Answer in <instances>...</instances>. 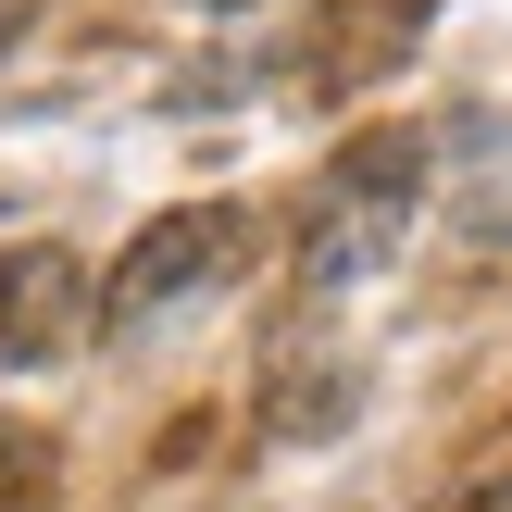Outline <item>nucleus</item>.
Returning <instances> with one entry per match:
<instances>
[{
  "mask_svg": "<svg viewBox=\"0 0 512 512\" xmlns=\"http://www.w3.org/2000/svg\"><path fill=\"white\" fill-rule=\"evenodd\" d=\"M413 213H425V138H363V150H338V175L300 200V288H313V300L363 288L375 263H400Z\"/></svg>",
  "mask_w": 512,
  "mask_h": 512,
  "instance_id": "1",
  "label": "nucleus"
},
{
  "mask_svg": "<svg viewBox=\"0 0 512 512\" xmlns=\"http://www.w3.org/2000/svg\"><path fill=\"white\" fill-rule=\"evenodd\" d=\"M238 263H250V213H238V200L150 213V225H138V250L100 275V338H150V325H175L188 300H213Z\"/></svg>",
  "mask_w": 512,
  "mask_h": 512,
  "instance_id": "2",
  "label": "nucleus"
},
{
  "mask_svg": "<svg viewBox=\"0 0 512 512\" xmlns=\"http://www.w3.org/2000/svg\"><path fill=\"white\" fill-rule=\"evenodd\" d=\"M100 338V275L63 238L0 250V363H75Z\"/></svg>",
  "mask_w": 512,
  "mask_h": 512,
  "instance_id": "3",
  "label": "nucleus"
},
{
  "mask_svg": "<svg viewBox=\"0 0 512 512\" xmlns=\"http://www.w3.org/2000/svg\"><path fill=\"white\" fill-rule=\"evenodd\" d=\"M413 38H425V0H338V13L313 25V50H300V63H313L300 88L338 100V88H363V75H388Z\"/></svg>",
  "mask_w": 512,
  "mask_h": 512,
  "instance_id": "4",
  "label": "nucleus"
},
{
  "mask_svg": "<svg viewBox=\"0 0 512 512\" xmlns=\"http://www.w3.org/2000/svg\"><path fill=\"white\" fill-rule=\"evenodd\" d=\"M25 475H38V450H25V438H13V425H0V500H13V488H25Z\"/></svg>",
  "mask_w": 512,
  "mask_h": 512,
  "instance_id": "5",
  "label": "nucleus"
},
{
  "mask_svg": "<svg viewBox=\"0 0 512 512\" xmlns=\"http://www.w3.org/2000/svg\"><path fill=\"white\" fill-rule=\"evenodd\" d=\"M450 512H512V475H488V488H475V500H450Z\"/></svg>",
  "mask_w": 512,
  "mask_h": 512,
  "instance_id": "6",
  "label": "nucleus"
},
{
  "mask_svg": "<svg viewBox=\"0 0 512 512\" xmlns=\"http://www.w3.org/2000/svg\"><path fill=\"white\" fill-rule=\"evenodd\" d=\"M13 38H25V0H0V50H13Z\"/></svg>",
  "mask_w": 512,
  "mask_h": 512,
  "instance_id": "7",
  "label": "nucleus"
},
{
  "mask_svg": "<svg viewBox=\"0 0 512 512\" xmlns=\"http://www.w3.org/2000/svg\"><path fill=\"white\" fill-rule=\"evenodd\" d=\"M188 13H263V0H188Z\"/></svg>",
  "mask_w": 512,
  "mask_h": 512,
  "instance_id": "8",
  "label": "nucleus"
}]
</instances>
